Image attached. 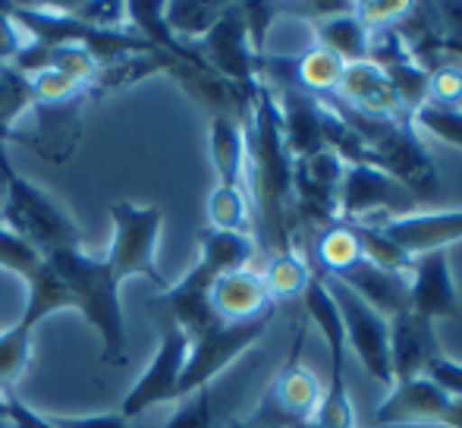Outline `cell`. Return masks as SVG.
Listing matches in <instances>:
<instances>
[{
	"label": "cell",
	"mask_w": 462,
	"mask_h": 428,
	"mask_svg": "<svg viewBox=\"0 0 462 428\" xmlns=\"http://www.w3.org/2000/svg\"><path fill=\"white\" fill-rule=\"evenodd\" d=\"M243 129L245 171H252V192L262 211L264 237H271L277 252H292V158L283 142L277 98L264 82H258L252 95V114Z\"/></svg>",
	"instance_id": "cell-1"
},
{
	"label": "cell",
	"mask_w": 462,
	"mask_h": 428,
	"mask_svg": "<svg viewBox=\"0 0 462 428\" xmlns=\"http://www.w3.org/2000/svg\"><path fill=\"white\" fill-rule=\"evenodd\" d=\"M44 262L63 277L76 300V309L86 315V321L97 330L104 343L101 359L107 366H120L126 353V330H123V309H120V281L114 277L107 262L82 256L79 249H60L51 252Z\"/></svg>",
	"instance_id": "cell-2"
},
{
	"label": "cell",
	"mask_w": 462,
	"mask_h": 428,
	"mask_svg": "<svg viewBox=\"0 0 462 428\" xmlns=\"http://www.w3.org/2000/svg\"><path fill=\"white\" fill-rule=\"evenodd\" d=\"M0 177L6 180L4 227L16 237L29 239L44 258L60 249H79V230L38 186L13 171L10 158L0 148Z\"/></svg>",
	"instance_id": "cell-3"
},
{
	"label": "cell",
	"mask_w": 462,
	"mask_h": 428,
	"mask_svg": "<svg viewBox=\"0 0 462 428\" xmlns=\"http://www.w3.org/2000/svg\"><path fill=\"white\" fill-rule=\"evenodd\" d=\"M271 319H274V312H264L249 321H220L208 334L189 340V356L183 375H180V400H186L189 394L201 391V387H211V381L230 362H236L245 349L255 347L268 334Z\"/></svg>",
	"instance_id": "cell-4"
},
{
	"label": "cell",
	"mask_w": 462,
	"mask_h": 428,
	"mask_svg": "<svg viewBox=\"0 0 462 428\" xmlns=\"http://www.w3.org/2000/svg\"><path fill=\"white\" fill-rule=\"evenodd\" d=\"M110 218H114V246H110L107 265L116 281L139 274L148 277L158 290L171 287L154 265V243H158L161 220H164L161 209H139V205L116 202L110 209Z\"/></svg>",
	"instance_id": "cell-5"
},
{
	"label": "cell",
	"mask_w": 462,
	"mask_h": 428,
	"mask_svg": "<svg viewBox=\"0 0 462 428\" xmlns=\"http://www.w3.org/2000/svg\"><path fill=\"white\" fill-rule=\"evenodd\" d=\"M421 211L412 192L371 164H349L337 190V214L343 224L377 218H406Z\"/></svg>",
	"instance_id": "cell-6"
},
{
	"label": "cell",
	"mask_w": 462,
	"mask_h": 428,
	"mask_svg": "<svg viewBox=\"0 0 462 428\" xmlns=\"http://www.w3.org/2000/svg\"><path fill=\"white\" fill-rule=\"evenodd\" d=\"M330 296L337 302V312L343 319V334L346 343L356 349L362 368L383 387H393V372H390V319L368 306L359 293L340 284L337 277H324Z\"/></svg>",
	"instance_id": "cell-7"
},
{
	"label": "cell",
	"mask_w": 462,
	"mask_h": 428,
	"mask_svg": "<svg viewBox=\"0 0 462 428\" xmlns=\"http://www.w3.org/2000/svg\"><path fill=\"white\" fill-rule=\"evenodd\" d=\"M195 51L208 63V70H214L220 79L233 82V86L245 88V92H255L258 82H262L258 79V57L252 54L239 4L224 6L214 29L195 44Z\"/></svg>",
	"instance_id": "cell-8"
},
{
	"label": "cell",
	"mask_w": 462,
	"mask_h": 428,
	"mask_svg": "<svg viewBox=\"0 0 462 428\" xmlns=\"http://www.w3.org/2000/svg\"><path fill=\"white\" fill-rule=\"evenodd\" d=\"M186 356H189V337L173 324L164 334V340H161V349H158V356H154V362L145 368V375L135 381L129 397L123 400L120 416L126 419V423L145 416L152 406L180 400V375H183Z\"/></svg>",
	"instance_id": "cell-9"
},
{
	"label": "cell",
	"mask_w": 462,
	"mask_h": 428,
	"mask_svg": "<svg viewBox=\"0 0 462 428\" xmlns=\"http://www.w3.org/2000/svg\"><path fill=\"white\" fill-rule=\"evenodd\" d=\"M409 309L425 315L428 321L459 319L462 306L447 249L415 256L412 268H409Z\"/></svg>",
	"instance_id": "cell-10"
},
{
	"label": "cell",
	"mask_w": 462,
	"mask_h": 428,
	"mask_svg": "<svg viewBox=\"0 0 462 428\" xmlns=\"http://www.w3.org/2000/svg\"><path fill=\"white\" fill-rule=\"evenodd\" d=\"M356 224H374L390 243L400 246L406 256H425L434 249H447L462 239V209L450 211H415L406 218L387 220H356Z\"/></svg>",
	"instance_id": "cell-11"
},
{
	"label": "cell",
	"mask_w": 462,
	"mask_h": 428,
	"mask_svg": "<svg viewBox=\"0 0 462 428\" xmlns=\"http://www.w3.org/2000/svg\"><path fill=\"white\" fill-rule=\"evenodd\" d=\"M82 98L67 101V105H42V101H32V129L23 135L32 148L38 152V158L48 161V164H63V161L73 158L76 145H79L82 135V120L79 107Z\"/></svg>",
	"instance_id": "cell-12"
},
{
	"label": "cell",
	"mask_w": 462,
	"mask_h": 428,
	"mask_svg": "<svg viewBox=\"0 0 462 428\" xmlns=\"http://www.w3.org/2000/svg\"><path fill=\"white\" fill-rule=\"evenodd\" d=\"M440 353L438 334H434V321H428L425 315L406 312L390 319V372L396 381L421 378L428 368V362Z\"/></svg>",
	"instance_id": "cell-13"
},
{
	"label": "cell",
	"mask_w": 462,
	"mask_h": 428,
	"mask_svg": "<svg viewBox=\"0 0 462 428\" xmlns=\"http://www.w3.org/2000/svg\"><path fill=\"white\" fill-rule=\"evenodd\" d=\"M447 397L438 385L421 375V378H409V381H396L387 391V397L377 404L374 410V423L377 425H440L444 416Z\"/></svg>",
	"instance_id": "cell-14"
},
{
	"label": "cell",
	"mask_w": 462,
	"mask_h": 428,
	"mask_svg": "<svg viewBox=\"0 0 462 428\" xmlns=\"http://www.w3.org/2000/svg\"><path fill=\"white\" fill-rule=\"evenodd\" d=\"M334 98L340 101V105L362 110V114H371V116H390V120H406V116H412L406 110V105L400 101L396 88L390 86V79L371 60L346 63Z\"/></svg>",
	"instance_id": "cell-15"
},
{
	"label": "cell",
	"mask_w": 462,
	"mask_h": 428,
	"mask_svg": "<svg viewBox=\"0 0 462 428\" xmlns=\"http://www.w3.org/2000/svg\"><path fill=\"white\" fill-rule=\"evenodd\" d=\"M277 98L280 110V126H283V142L286 152L292 161L305 158V154H315L324 148L321 135V98L309 95L299 86H283L271 88Z\"/></svg>",
	"instance_id": "cell-16"
},
{
	"label": "cell",
	"mask_w": 462,
	"mask_h": 428,
	"mask_svg": "<svg viewBox=\"0 0 462 428\" xmlns=\"http://www.w3.org/2000/svg\"><path fill=\"white\" fill-rule=\"evenodd\" d=\"M337 281L346 284L353 293H359L374 312L383 315V319H393V315L409 309V274L387 271L371 262V258H359L353 268L337 274Z\"/></svg>",
	"instance_id": "cell-17"
},
{
	"label": "cell",
	"mask_w": 462,
	"mask_h": 428,
	"mask_svg": "<svg viewBox=\"0 0 462 428\" xmlns=\"http://www.w3.org/2000/svg\"><path fill=\"white\" fill-rule=\"evenodd\" d=\"M211 306L220 321H249L264 312H274V300L262 281V271L245 268L220 274L211 284Z\"/></svg>",
	"instance_id": "cell-18"
},
{
	"label": "cell",
	"mask_w": 462,
	"mask_h": 428,
	"mask_svg": "<svg viewBox=\"0 0 462 428\" xmlns=\"http://www.w3.org/2000/svg\"><path fill=\"white\" fill-rule=\"evenodd\" d=\"M299 343H302V334L296 337L292 359L280 368V375L274 381V404L286 413V416L299 419V423H309V419H315L318 406H321L324 391H321V385H318L315 375L299 362V349H302Z\"/></svg>",
	"instance_id": "cell-19"
},
{
	"label": "cell",
	"mask_w": 462,
	"mask_h": 428,
	"mask_svg": "<svg viewBox=\"0 0 462 428\" xmlns=\"http://www.w3.org/2000/svg\"><path fill=\"white\" fill-rule=\"evenodd\" d=\"M199 243H201L199 262L205 265L214 277L252 268L255 252H258L255 239L239 230H214V227H208V230L199 233Z\"/></svg>",
	"instance_id": "cell-20"
},
{
	"label": "cell",
	"mask_w": 462,
	"mask_h": 428,
	"mask_svg": "<svg viewBox=\"0 0 462 428\" xmlns=\"http://www.w3.org/2000/svg\"><path fill=\"white\" fill-rule=\"evenodd\" d=\"M211 158L220 186H243L245 180V129L236 116H211Z\"/></svg>",
	"instance_id": "cell-21"
},
{
	"label": "cell",
	"mask_w": 462,
	"mask_h": 428,
	"mask_svg": "<svg viewBox=\"0 0 462 428\" xmlns=\"http://www.w3.org/2000/svg\"><path fill=\"white\" fill-rule=\"evenodd\" d=\"M315 44L334 51L343 63H362L368 60V42L371 32L359 23L353 10L340 13V16H330L324 23H315Z\"/></svg>",
	"instance_id": "cell-22"
},
{
	"label": "cell",
	"mask_w": 462,
	"mask_h": 428,
	"mask_svg": "<svg viewBox=\"0 0 462 428\" xmlns=\"http://www.w3.org/2000/svg\"><path fill=\"white\" fill-rule=\"evenodd\" d=\"M343 70H346V63L334 51L311 44L305 54L296 57V86L305 88L309 95H315V98H328L340 86Z\"/></svg>",
	"instance_id": "cell-23"
},
{
	"label": "cell",
	"mask_w": 462,
	"mask_h": 428,
	"mask_svg": "<svg viewBox=\"0 0 462 428\" xmlns=\"http://www.w3.org/2000/svg\"><path fill=\"white\" fill-rule=\"evenodd\" d=\"M67 306L76 309L73 293H69V287L63 284V277L44 262V268L29 281V302H25V312L16 324L25 330H35V324L42 321L44 315H51L54 309H67Z\"/></svg>",
	"instance_id": "cell-24"
},
{
	"label": "cell",
	"mask_w": 462,
	"mask_h": 428,
	"mask_svg": "<svg viewBox=\"0 0 462 428\" xmlns=\"http://www.w3.org/2000/svg\"><path fill=\"white\" fill-rule=\"evenodd\" d=\"M315 258H318V265H321V268H315L318 274L337 277L346 268H353L359 258H365V252H362L359 237H356L353 227L337 220V224H330L328 230H321L318 246H315Z\"/></svg>",
	"instance_id": "cell-25"
},
{
	"label": "cell",
	"mask_w": 462,
	"mask_h": 428,
	"mask_svg": "<svg viewBox=\"0 0 462 428\" xmlns=\"http://www.w3.org/2000/svg\"><path fill=\"white\" fill-rule=\"evenodd\" d=\"M226 4H201V0H177V4H164V23L173 32V38H180L189 48L201 42L208 32L214 29V23L220 19Z\"/></svg>",
	"instance_id": "cell-26"
},
{
	"label": "cell",
	"mask_w": 462,
	"mask_h": 428,
	"mask_svg": "<svg viewBox=\"0 0 462 428\" xmlns=\"http://www.w3.org/2000/svg\"><path fill=\"white\" fill-rule=\"evenodd\" d=\"M315 268H309L302 256L296 249L292 252H274L268 262V268L262 271V281L268 287L271 300H292V296H302L309 287Z\"/></svg>",
	"instance_id": "cell-27"
},
{
	"label": "cell",
	"mask_w": 462,
	"mask_h": 428,
	"mask_svg": "<svg viewBox=\"0 0 462 428\" xmlns=\"http://www.w3.org/2000/svg\"><path fill=\"white\" fill-rule=\"evenodd\" d=\"M208 218L214 230H239L249 227V196L243 186H217L208 199Z\"/></svg>",
	"instance_id": "cell-28"
},
{
	"label": "cell",
	"mask_w": 462,
	"mask_h": 428,
	"mask_svg": "<svg viewBox=\"0 0 462 428\" xmlns=\"http://www.w3.org/2000/svg\"><path fill=\"white\" fill-rule=\"evenodd\" d=\"M0 268L13 271V274H19L25 284H29L32 277L44 268V256L29 243V239L16 237L13 230L0 227Z\"/></svg>",
	"instance_id": "cell-29"
},
{
	"label": "cell",
	"mask_w": 462,
	"mask_h": 428,
	"mask_svg": "<svg viewBox=\"0 0 462 428\" xmlns=\"http://www.w3.org/2000/svg\"><path fill=\"white\" fill-rule=\"evenodd\" d=\"M29 343H32V330L13 328L0 330V391H10L13 381L23 375L25 362H29Z\"/></svg>",
	"instance_id": "cell-30"
},
{
	"label": "cell",
	"mask_w": 462,
	"mask_h": 428,
	"mask_svg": "<svg viewBox=\"0 0 462 428\" xmlns=\"http://www.w3.org/2000/svg\"><path fill=\"white\" fill-rule=\"evenodd\" d=\"M412 126L431 133L434 139H444V142H450V145L462 148V110L440 107V105L425 101L421 107L412 110Z\"/></svg>",
	"instance_id": "cell-31"
},
{
	"label": "cell",
	"mask_w": 462,
	"mask_h": 428,
	"mask_svg": "<svg viewBox=\"0 0 462 428\" xmlns=\"http://www.w3.org/2000/svg\"><path fill=\"white\" fill-rule=\"evenodd\" d=\"M428 101L462 110V60L450 57V63H434L428 70Z\"/></svg>",
	"instance_id": "cell-32"
},
{
	"label": "cell",
	"mask_w": 462,
	"mask_h": 428,
	"mask_svg": "<svg viewBox=\"0 0 462 428\" xmlns=\"http://www.w3.org/2000/svg\"><path fill=\"white\" fill-rule=\"evenodd\" d=\"M29 88H32V98L42 101V105H67V101L86 95V88H82L79 82L57 73V70H44V73L32 76Z\"/></svg>",
	"instance_id": "cell-33"
},
{
	"label": "cell",
	"mask_w": 462,
	"mask_h": 428,
	"mask_svg": "<svg viewBox=\"0 0 462 428\" xmlns=\"http://www.w3.org/2000/svg\"><path fill=\"white\" fill-rule=\"evenodd\" d=\"M409 6H412L409 0H359V4H353V13L368 32H377L400 25V19L409 13Z\"/></svg>",
	"instance_id": "cell-34"
},
{
	"label": "cell",
	"mask_w": 462,
	"mask_h": 428,
	"mask_svg": "<svg viewBox=\"0 0 462 428\" xmlns=\"http://www.w3.org/2000/svg\"><path fill=\"white\" fill-rule=\"evenodd\" d=\"M239 13H243L245 23V35H249L252 54L262 60L268 51H264V42H268V29L274 25L280 6L277 4H239Z\"/></svg>",
	"instance_id": "cell-35"
},
{
	"label": "cell",
	"mask_w": 462,
	"mask_h": 428,
	"mask_svg": "<svg viewBox=\"0 0 462 428\" xmlns=\"http://www.w3.org/2000/svg\"><path fill=\"white\" fill-rule=\"evenodd\" d=\"M164 428H211V387L189 394L183 406L177 410V416Z\"/></svg>",
	"instance_id": "cell-36"
},
{
	"label": "cell",
	"mask_w": 462,
	"mask_h": 428,
	"mask_svg": "<svg viewBox=\"0 0 462 428\" xmlns=\"http://www.w3.org/2000/svg\"><path fill=\"white\" fill-rule=\"evenodd\" d=\"M425 378L431 381V385H438L447 397L462 400V362L450 359V356H444V353H438L431 362H428Z\"/></svg>",
	"instance_id": "cell-37"
},
{
	"label": "cell",
	"mask_w": 462,
	"mask_h": 428,
	"mask_svg": "<svg viewBox=\"0 0 462 428\" xmlns=\"http://www.w3.org/2000/svg\"><path fill=\"white\" fill-rule=\"evenodd\" d=\"M0 419L10 423L13 428H54L44 419H38L35 413H29L10 391H0Z\"/></svg>",
	"instance_id": "cell-38"
},
{
	"label": "cell",
	"mask_w": 462,
	"mask_h": 428,
	"mask_svg": "<svg viewBox=\"0 0 462 428\" xmlns=\"http://www.w3.org/2000/svg\"><path fill=\"white\" fill-rule=\"evenodd\" d=\"M54 428H129L126 419L116 413V416H95V419H57L51 423Z\"/></svg>",
	"instance_id": "cell-39"
},
{
	"label": "cell",
	"mask_w": 462,
	"mask_h": 428,
	"mask_svg": "<svg viewBox=\"0 0 462 428\" xmlns=\"http://www.w3.org/2000/svg\"><path fill=\"white\" fill-rule=\"evenodd\" d=\"M356 428H359V425H356Z\"/></svg>",
	"instance_id": "cell-40"
}]
</instances>
